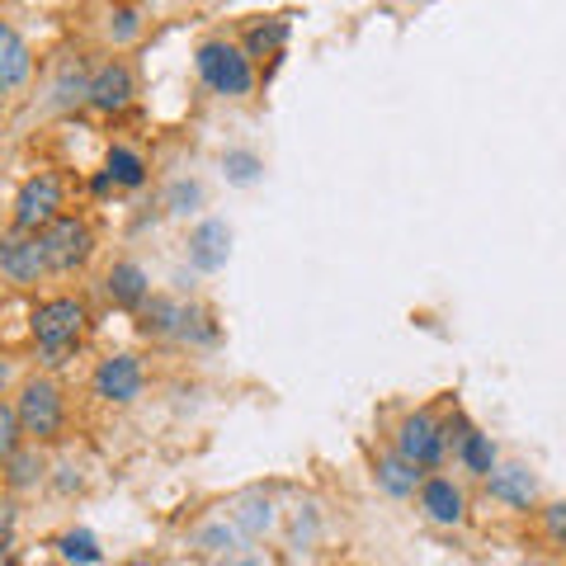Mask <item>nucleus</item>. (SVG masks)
Masks as SVG:
<instances>
[{"label": "nucleus", "instance_id": "nucleus-30", "mask_svg": "<svg viewBox=\"0 0 566 566\" xmlns=\"http://www.w3.org/2000/svg\"><path fill=\"white\" fill-rule=\"evenodd\" d=\"M0 123H6V104H0Z\"/></svg>", "mask_w": 566, "mask_h": 566}, {"label": "nucleus", "instance_id": "nucleus-2", "mask_svg": "<svg viewBox=\"0 0 566 566\" xmlns=\"http://www.w3.org/2000/svg\"><path fill=\"white\" fill-rule=\"evenodd\" d=\"M193 71H199V81L208 85L212 95L241 99V95L255 91V66H251V57H245V48L227 43V39L199 43V52H193Z\"/></svg>", "mask_w": 566, "mask_h": 566}, {"label": "nucleus", "instance_id": "nucleus-23", "mask_svg": "<svg viewBox=\"0 0 566 566\" xmlns=\"http://www.w3.org/2000/svg\"><path fill=\"white\" fill-rule=\"evenodd\" d=\"M180 335L185 340H199V345H212L218 340V326H212V316L203 307H185V322H180Z\"/></svg>", "mask_w": 566, "mask_h": 566}, {"label": "nucleus", "instance_id": "nucleus-32", "mask_svg": "<svg viewBox=\"0 0 566 566\" xmlns=\"http://www.w3.org/2000/svg\"><path fill=\"white\" fill-rule=\"evenodd\" d=\"M534 566H543V562H534Z\"/></svg>", "mask_w": 566, "mask_h": 566}, {"label": "nucleus", "instance_id": "nucleus-11", "mask_svg": "<svg viewBox=\"0 0 566 566\" xmlns=\"http://www.w3.org/2000/svg\"><path fill=\"white\" fill-rule=\"evenodd\" d=\"M420 510L434 524H463L468 495H463V486H458L453 476H424L420 482Z\"/></svg>", "mask_w": 566, "mask_h": 566}, {"label": "nucleus", "instance_id": "nucleus-19", "mask_svg": "<svg viewBox=\"0 0 566 566\" xmlns=\"http://www.w3.org/2000/svg\"><path fill=\"white\" fill-rule=\"evenodd\" d=\"M283 43H289V20L255 24L251 33H245V57H279Z\"/></svg>", "mask_w": 566, "mask_h": 566}, {"label": "nucleus", "instance_id": "nucleus-21", "mask_svg": "<svg viewBox=\"0 0 566 566\" xmlns=\"http://www.w3.org/2000/svg\"><path fill=\"white\" fill-rule=\"evenodd\" d=\"M10 486H29V482H39V476H43V458H39V444H33V449H14L10 453Z\"/></svg>", "mask_w": 566, "mask_h": 566}, {"label": "nucleus", "instance_id": "nucleus-27", "mask_svg": "<svg viewBox=\"0 0 566 566\" xmlns=\"http://www.w3.org/2000/svg\"><path fill=\"white\" fill-rule=\"evenodd\" d=\"M137 33V14L133 10H118V24H114V39H133Z\"/></svg>", "mask_w": 566, "mask_h": 566}, {"label": "nucleus", "instance_id": "nucleus-5", "mask_svg": "<svg viewBox=\"0 0 566 566\" xmlns=\"http://www.w3.org/2000/svg\"><path fill=\"white\" fill-rule=\"evenodd\" d=\"M62 208H66L62 175H52V170L29 175L20 185V193H14V232H43Z\"/></svg>", "mask_w": 566, "mask_h": 566}, {"label": "nucleus", "instance_id": "nucleus-26", "mask_svg": "<svg viewBox=\"0 0 566 566\" xmlns=\"http://www.w3.org/2000/svg\"><path fill=\"white\" fill-rule=\"evenodd\" d=\"M543 528H547V538H553L557 547H566V501L553 505V510H543Z\"/></svg>", "mask_w": 566, "mask_h": 566}, {"label": "nucleus", "instance_id": "nucleus-25", "mask_svg": "<svg viewBox=\"0 0 566 566\" xmlns=\"http://www.w3.org/2000/svg\"><path fill=\"white\" fill-rule=\"evenodd\" d=\"M203 203V189L199 185H175L170 189V212H193Z\"/></svg>", "mask_w": 566, "mask_h": 566}, {"label": "nucleus", "instance_id": "nucleus-3", "mask_svg": "<svg viewBox=\"0 0 566 566\" xmlns=\"http://www.w3.org/2000/svg\"><path fill=\"white\" fill-rule=\"evenodd\" d=\"M39 237V251H43V270L48 274H76L85 260L95 255V232L91 222L76 218V212H57Z\"/></svg>", "mask_w": 566, "mask_h": 566}, {"label": "nucleus", "instance_id": "nucleus-12", "mask_svg": "<svg viewBox=\"0 0 566 566\" xmlns=\"http://www.w3.org/2000/svg\"><path fill=\"white\" fill-rule=\"evenodd\" d=\"M104 293H109V303L123 307V312H137L142 303L151 297V283H147V270L133 260H118L109 274H104Z\"/></svg>", "mask_w": 566, "mask_h": 566}, {"label": "nucleus", "instance_id": "nucleus-20", "mask_svg": "<svg viewBox=\"0 0 566 566\" xmlns=\"http://www.w3.org/2000/svg\"><path fill=\"white\" fill-rule=\"evenodd\" d=\"M57 553H62L66 562H76V566H95V562L104 557L91 528H66V534L57 538Z\"/></svg>", "mask_w": 566, "mask_h": 566}, {"label": "nucleus", "instance_id": "nucleus-24", "mask_svg": "<svg viewBox=\"0 0 566 566\" xmlns=\"http://www.w3.org/2000/svg\"><path fill=\"white\" fill-rule=\"evenodd\" d=\"M24 444V434H20V416H14V406L10 401H0V463H10V453Z\"/></svg>", "mask_w": 566, "mask_h": 566}, {"label": "nucleus", "instance_id": "nucleus-29", "mask_svg": "<svg viewBox=\"0 0 566 566\" xmlns=\"http://www.w3.org/2000/svg\"><path fill=\"white\" fill-rule=\"evenodd\" d=\"M123 566H156V562H147V557H137V562H123Z\"/></svg>", "mask_w": 566, "mask_h": 566}, {"label": "nucleus", "instance_id": "nucleus-17", "mask_svg": "<svg viewBox=\"0 0 566 566\" xmlns=\"http://www.w3.org/2000/svg\"><path fill=\"white\" fill-rule=\"evenodd\" d=\"M104 175L114 180V189H142L147 185V161L133 147H109L104 156Z\"/></svg>", "mask_w": 566, "mask_h": 566}, {"label": "nucleus", "instance_id": "nucleus-7", "mask_svg": "<svg viewBox=\"0 0 566 566\" xmlns=\"http://www.w3.org/2000/svg\"><path fill=\"white\" fill-rule=\"evenodd\" d=\"M142 382H147V374H142V359L137 354H109V359H99L95 368V397L99 401H114V406H128L142 397Z\"/></svg>", "mask_w": 566, "mask_h": 566}, {"label": "nucleus", "instance_id": "nucleus-10", "mask_svg": "<svg viewBox=\"0 0 566 566\" xmlns=\"http://www.w3.org/2000/svg\"><path fill=\"white\" fill-rule=\"evenodd\" d=\"M227 255H232V227L222 218H208L189 232V264L199 274H218L227 264Z\"/></svg>", "mask_w": 566, "mask_h": 566}, {"label": "nucleus", "instance_id": "nucleus-9", "mask_svg": "<svg viewBox=\"0 0 566 566\" xmlns=\"http://www.w3.org/2000/svg\"><path fill=\"white\" fill-rule=\"evenodd\" d=\"M0 274H6L10 283H39L48 274L39 237L33 232H6L0 237Z\"/></svg>", "mask_w": 566, "mask_h": 566}, {"label": "nucleus", "instance_id": "nucleus-6", "mask_svg": "<svg viewBox=\"0 0 566 566\" xmlns=\"http://www.w3.org/2000/svg\"><path fill=\"white\" fill-rule=\"evenodd\" d=\"M397 453L411 468H420V472L424 468H439V463H444V453H449V430L430 411L401 416V424H397Z\"/></svg>", "mask_w": 566, "mask_h": 566}, {"label": "nucleus", "instance_id": "nucleus-31", "mask_svg": "<svg viewBox=\"0 0 566 566\" xmlns=\"http://www.w3.org/2000/svg\"><path fill=\"white\" fill-rule=\"evenodd\" d=\"M48 566H62V562H48Z\"/></svg>", "mask_w": 566, "mask_h": 566}, {"label": "nucleus", "instance_id": "nucleus-22", "mask_svg": "<svg viewBox=\"0 0 566 566\" xmlns=\"http://www.w3.org/2000/svg\"><path fill=\"white\" fill-rule=\"evenodd\" d=\"M222 170H227V180H232V185H255L264 161H260L255 151H227L222 156Z\"/></svg>", "mask_w": 566, "mask_h": 566}, {"label": "nucleus", "instance_id": "nucleus-13", "mask_svg": "<svg viewBox=\"0 0 566 566\" xmlns=\"http://www.w3.org/2000/svg\"><path fill=\"white\" fill-rule=\"evenodd\" d=\"M29 76H33L29 43L20 39V29L0 20V91H20Z\"/></svg>", "mask_w": 566, "mask_h": 566}, {"label": "nucleus", "instance_id": "nucleus-18", "mask_svg": "<svg viewBox=\"0 0 566 566\" xmlns=\"http://www.w3.org/2000/svg\"><path fill=\"white\" fill-rule=\"evenodd\" d=\"M420 482H424L420 468H411L401 453H382V458H378V486H382L387 495H416Z\"/></svg>", "mask_w": 566, "mask_h": 566}, {"label": "nucleus", "instance_id": "nucleus-28", "mask_svg": "<svg viewBox=\"0 0 566 566\" xmlns=\"http://www.w3.org/2000/svg\"><path fill=\"white\" fill-rule=\"evenodd\" d=\"M10 382V364H0V387H6Z\"/></svg>", "mask_w": 566, "mask_h": 566}, {"label": "nucleus", "instance_id": "nucleus-1", "mask_svg": "<svg viewBox=\"0 0 566 566\" xmlns=\"http://www.w3.org/2000/svg\"><path fill=\"white\" fill-rule=\"evenodd\" d=\"M29 331L33 340H39V354L48 368L66 364L71 354H76V345L85 340V331H91V307L81 303V297H48V303L33 307L29 316Z\"/></svg>", "mask_w": 566, "mask_h": 566}, {"label": "nucleus", "instance_id": "nucleus-15", "mask_svg": "<svg viewBox=\"0 0 566 566\" xmlns=\"http://www.w3.org/2000/svg\"><path fill=\"white\" fill-rule=\"evenodd\" d=\"M142 316V335H180V322H185V303H175V297H147V303L137 307Z\"/></svg>", "mask_w": 566, "mask_h": 566}, {"label": "nucleus", "instance_id": "nucleus-4", "mask_svg": "<svg viewBox=\"0 0 566 566\" xmlns=\"http://www.w3.org/2000/svg\"><path fill=\"white\" fill-rule=\"evenodd\" d=\"M14 416H20V434L29 439V444H48V439H57L62 424H66L62 387L52 378H29L20 387V401H14Z\"/></svg>", "mask_w": 566, "mask_h": 566}, {"label": "nucleus", "instance_id": "nucleus-16", "mask_svg": "<svg viewBox=\"0 0 566 566\" xmlns=\"http://www.w3.org/2000/svg\"><path fill=\"white\" fill-rule=\"evenodd\" d=\"M458 463H463L472 476H491L495 472V444H491V434L482 430H463L458 434Z\"/></svg>", "mask_w": 566, "mask_h": 566}, {"label": "nucleus", "instance_id": "nucleus-14", "mask_svg": "<svg viewBox=\"0 0 566 566\" xmlns=\"http://www.w3.org/2000/svg\"><path fill=\"white\" fill-rule=\"evenodd\" d=\"M486 486H491L495 501L510 505V510H528L538 501V482H534V472L528 468H495L486 476Z\"/></svg>", "mask_w": 566, "mask_h": 566}, {"label": "nucleus", "instance_id": "nucleus-8", "mask_svg": "<svg viewBox=\"0 0 566 566\" xmlns=\"http://www.w3.org/2000/svg\"><path fill=\"white\" fill-rule=\"evenodd\" d=\"M137 95V81H133V66L128 62H104L91 85H85V99L95 104L99 114H123Z\"/></svg>", "mask_w": 566, "mask_h": 566}]
</instances>
